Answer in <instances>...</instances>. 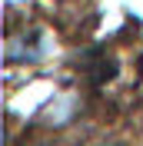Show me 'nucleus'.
Returning <instances> with one entry per match:
<instances>
[{
  "label": "nucleus",
  "instance_id": "f257e3e1",
  "mask_svg": "<svg viewBox=\"0 0 143 146\" xmlns=\"http://www.w3.org/2000/svg\"><path fill=\"white\" fill-rule=\"evenodd\" d=\"M17 46H40V33H27L20 36ZM17 56V63H27V60H40L43 53H37V50H17V53H7V60H13Z\"/></svg>",
  "mask_w": 143,
  "mask_h": 146
}]
</instances>
